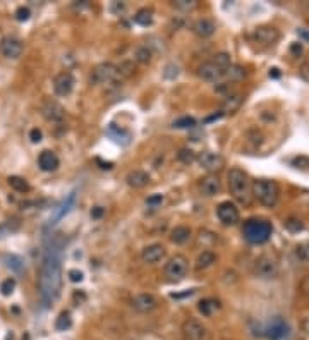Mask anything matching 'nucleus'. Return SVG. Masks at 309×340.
Wrapping results in <instances>:
<instances>
[{
	"label": "nucleus",
	"instance_id": "26",
	"mask_svg": "<svg viewBox=\"0 0 309 340\" xmlns=\"http://www.w3.org/2000/svg\"><path fill=\"white\" fill-rule=\"evenodd\" d=\"M7 182H9V185L14 189L15 193L24 194V193H30V191H31L30 182H28L24 177H19V175H11V177L7 179Z\"/></svg>",
	"mask_w": 309,
	"mask_h": 340
},
{
	"label": "nucleus",
	"instance_id": "24",
	"mask_svg": "<svg viewBox=\"0 0 309 340\" xmlns=\"http://www.w3.org/2000/svg\"><path fill=\"white\" fill-rule=\"evenodd\" d=\"M191 235H192V232H191L189 227L179 225V227H175L172 232H170V241H172L173 244H185V242H189Z\"/></svg>",
	"mask_w": 309,
	"mask_h": 340
},
{
	"label": "nucleus",
	"instance_id": "5",
	"mask_svg": "<svg viewBox=\"0 0 309 340\" xmlns=\"http://www.w3.org/2000/svg\"><path fill=\"white\" fill-rule=\"evenodd\" d=\"M189 270V261L182 254H175L169 260V263L165 264V277L170 282H179L187 275Z\"/></svg>",
	"mask_w": 309,
	"mask_h": 340
},
{
	"label": "nucleus",
	"instance_id": "2",
	"mask_svg": "<svg viewBox=\"0 0 309 340\" xmlns=\"http://www.w3.org/2000/svg\"><path fill=\"white\" fill-rule=\"evenodd\" d=\"M229 189L232 196L242 204H249L251 201V181L247 174L241 169H230L229 170Z\"/></svg>",
	"mask_w": 309,
	"mask_h": 340
},
{
	"label": "nucleus",
	"instance_id": "4",
	"mask_svg": "<svg viewBox=\"0 0 309 340\" xmlns=\"http://www.w3.org/2000/svg\"><path fill=\"white\" fill-rule=\"evenodd\" d=\"M251 191H253V196L260 201L263 206L272 208L277 204L280 196V189L277 185V182L268 181V179H260L251 185Z\"/></svg>",
	"mask_w": 309,
	"mask_h": 340
},
{
	"label": "nucleus",
	"instance_id": "48",
	"mask_svg": "<svg viewBox=\"0 0 309 340\" xmlns=\"http://www.w3.org/2000/svg\"><path fill=\"white\" fill-rule=\"evenodd\" d=\"M177 7H194V2H189L187 4V0H181V2H177Z\"/></svg>",
	"mask_w": 309,
	"mask_h": 340
},
{
	"label": "nucleus",
	"instance_id": "18",
	"mask_svg": "<svg viewBox=\"0 0 309 340\" xmlns=\"http://www.w3.org/2000/svg\"><path fill=\"white\" fill-rule=\"evenodd\" d=\"M287 335H289V325H287L282 318H275V320L268 325L266 337L270 340H283Z\"/></svg>",
	"mask_w": 309,
	"mask_h": 340
},
{
	"label": "nucleus",
	"instance_id": "25",
	"mask_svg": "<svg viewBox=\"0 0 309 340\" xmlns=\"http://www.w3.org/2000/svg\"><path fill=\"white\" fill-rule=\"evenodd\" d=\"M4 264L14 273H21L24 270V260L17 254H4Z\"/></svg>",
	"mask_w": 309,
	"mask_h": 340
},
{
	"label": "nucleus",
	"instance_id": "34",
	"mask_svg": "<svg viewBox=\"0 0 309 340\" xmlns=\"http://www.w3.org/2000/svg\"><path fill=\"white\" fill-rule=\"evenodd\" d=\"M213 64H216L220 69H223V71H227V69L232 65V62H230V55L229 53H225V52H220V53H216L215 57H213Z\"/></svg>",
	"mask_w": 309,
	"mask_h": 340
},
{
	"label": "nucleus",
	"instance_id": "11",
	"mask_svg": "<svg viewBox=\"0 0 309 340\" xmlns=\"http://www.w3.org/2000/svg\"><path fill=\"white\" fill-rule=\"evenodd\" d=\"M74 76L71 72H59L55 76V79H53V90H55V93L59 96H69L72 93V90H74Z\"/></svg>",
	"mask_w": 309,
	"mask_h": 340
},
{
	"label": "nucleus",
	"instance_id": "3",
	"mask_svg": "<svg viewBox=\"0 0 309 340\" xmlns=\"http://www.w3.org/2000/svg\"><path fill=\"white\" fill-rule=\"evenodd\" d=\"M272 223L266 222V220L261 218H251L244 223V229H242V234L244 239L251 244H263L270 239L272 235Z\"/></svg>",
	"mask_w": 309,
	"mask_h": 340
},
{
	"label": "nucleus",
	"instance_id": "35",
	"mask_svg": "<svg viewBox=\"0 0 309 340\" xmlns=\"http://www.w3.org/2000/svg\"><path fill=\"white\" fill-rule=\"evenodd\" d=\"M134 59L139 64H148L151 61V50L148 46H138L136 52H134Z\"/></svg>",
	"mask_w": 309,
	"mask_h": 340
},
{
	"label": "nucleus",
	"instance_id": "13",
	"mask_svg": "<svg viewBox=\"0 0 309 340\" xmlns=\"http://www.w3.org/2000/svg\"><path fill=\"white\" fill-rule=\"evenodd\" d=\"M200 187V193L206 198H211V196H216V194L222 191V181H220L218 175L215 174H208L206 177H203L198 184Z\"/></svg>",
	"mask_w": 309,
	"mask_h": 340
},
{
	"label": "nucleus",
	"instance_id": "21",
	"mask_svg": "<svg viewBox=\"0 0 309 340\" xmlns=\"http://www.w3.org/2000/svg\"><path fill=\"white\" fill-rule=\"evenodd\" d=\"M125 182H127L129 187L141 189L150 184V175H148L144 170H131V172L125 175Z\"/></svg>",
	"mask_w": 309,
	"mask_h": 340
},
{
	"label": "nucleus",
	"instance_id": "9",
	"mask_svg": "<svg viewBox=\"0 0 309 340\" xmlns=\"http://www.w3.org/2000/svg\"><path fill=\"white\" fill-rule=\"evenodd\" d=\"M23 50H24L23 42L15 36H5V38H2V42H0V52H2V55H4L5 59H9V61L19 59V57L23 55Z\"/></svg>",
	"mask_w": 309,
	"mask_h": 340
},
{
	"label": "nucleus",
	"instance_id": "1",
	"mask_svg": "<svg viewBox=\"0 0 309 340\" xmlns=\"http://www.w3.org/2000/svg\"><path fill=\"white\" fill-rule=\"evenodd\" d=\"M62 253H64V239L61 235H55L46 246L42 266H40V277H38V292L45 306H50L61 295Z\"/></svg>",
	"mask_w": 309,
	"mask_h": 340
},
{
	"label": "nucleus",
	"instance_id": "22",
	"mask_svg": "<svg viewBox=\"0 0 309 340\" xmlns=\"http://www.w3.org/2000/svg\"><path fill=\"white\" fill-rule=\"evenodd\" d=\"M215 30H216V24L213 23L211 19H206V17L198 19L196 23L192 24V31H194V33H196L200 38L211 36V34L215 33Z\"/></svg>",
	"mask_w": 309,
	"mask_h": 340
},
{
	"label": "nucleus",
	"instance_id": "20",
	"mask_svg": "<svg viewBox=\"0 0 309 340\" xmlns=\"http://www.w3.org/2000/svg\"><path fill=\"white\" fill-rule=\"evenodd\" d=\"M254 40L260 43H263V45H273V43L277 42L280 38L278 31L275 30V28H270V26H261V28H256L253 33Z\"/></svg>",
	"mask_w": 309,
	"mask_h": 340
},
{
	"label": "nucleus",
	"instance_id": "28",
	"mask_svg": "<svg viewBox=\"0 0 309 340\" xmlns=\"http://www.w3.org/2000/svg\"><path fill=\"white\" fill-rule=\"evenodd\" d=\"M19 227H21V222L15 220V218L2 222V223H0V239H5V237H9L11 234H14V232H17Z\"/></svg>",
	"mask_w": 309,
	"mask_h": 340
},
{
	"label": "nucleus",
	"instance_id": "12",
	"mask_svg": "<svg viewBox=\"0 0 309 340\" xmlns=\"http://www.w3.org/2000/svg\"><path fill=\"white\" fill-rule=\"evenodd\" d=\"M182 337L184 340H206V328L198 320H187L182 325Z\"/></svg>",
	"mask_w": 309,
	"mask_h": 340
},
{
	"label": "nucleus",
	"instance_id": "6",
	"mask_svg": "<svg viewBox=\"0 0 309 340\" xmlns=\"http://www.w3.org/2000/svg\"><path fill=\"white\" fill-rule=\"evenodd\" d=\"M117 65H113L112 62H102L91 72V83L93 84H110L117 79Z\"/></svg>",
	"mask_w": 309,
	"mask_h": 340
},
{
	"label": "nucleus",
	"instance_id": "7",
	"mask_svg": "<svg viewBox=\"0 0 309 340\" xmlns=\"http://www.w3.org/2000/svg\"><path fill=\"white\" fill-rule=\"evenodd\" d=\"M254 275L263 280L275 278L278 275V263L272 256H260L254 263Z\"/></svg>",
	"mask_w": 309,
	"mask_h": 340
},
{
	"label": "nucleus",
	"instance_id": "38",
	"mask_svg": "<svg viewBox=\"0 0 309 340\" xmlns=\"http://www.w3.org/2000/svg\"><path fill=\"white\" fill-rule=\"evenodd\" d=\"M225 76H229L230 79L239 81V79H242V77L246 76V71L241 67V65H234V64H232V65H230V67L225 71Z\"/></svg>",
	"mask_w": 309,
	"mask_h": 340
},
{
	"label": "nucleus",
	"instance_id": "50",
	"mask_svg": "<svg viewBox=\"0 0 309 340\" xmlns=\"http://www.w3.org/2000/svg\"><path fill=\"white\" fill-rule=\"evenodd\" d=\"M131 340H139V339H131Z\"/></svg>",
	"mask_w": 309,
	"mask_h": 340
},
{
	"label": "nucleus",
	"instance_id": "19",
	"mask_svg": "<svg viewBox=\"0 0 309 340\" xmlns=\"http://www.w3.org/2000/svg\"><path fill=\"white\" fill-rule=\"evenodd\" d=\"M59 165H61V160H59V156H57L52 150L42 151L40 156H38V167H40L43 172H53V170L59 169Z\"/></svg>",
	"mask_w": 309,
	"mask_h": 340
},
{
	"label": "nucleus",
	"instance_id": "27",
	"mask_svg": "<svg viewBox=\"0 0 309 340\" xmlns=\"http://www.w3.org/2000/svg\"><path fill=\"white\" fill-rule=\"evenodd\" d=\"M198 309H200V313H203L204 316H213V314L220 309V302L215 301V299H203V301L198 304Z\"/></svg>",
	"mask_w": 309,
	"mask_h": 340
},
{
	"label": "nucleus",
	"instance_id": "8",
	"mask_svg": "<svg viewBox=\"0 0 309 340\" xmlns=\"http://www.w3.org/2000/svg\"><path fill=\"white\" fill-rule=\"evenodd\" d=\"M42 115L45 117V121L52 122V124H62L65 119V110L55 100H45L42 103V108H40Z\"/></svg>",
	"mask_w": 309,
	"mask_h": 340
},
{
	"label": "nucleus",
	"instance_id": "39",
	"mask_svg": "<svg viewBox=\"0 0 309 340\" xmlns=\"http://www.w3.org/2000/svg\"><path fill=\"white\" fill-rule=\"evenodd\" d=\"M15 289V280L14 278H5L4 282L0 283V292H2V295H12V292H14Z\"/></svg>",
	"mask_w": 309,
	"mask_h": 340
},
{
	"label": "nucleus",
	"instance_id": "10",
	"mask_svg": "<svg viewBox=\"0 0 309 340\" xmlns=\"http://www.w3.org/2000/svg\"><path fill=\"white\" fill-rule=\"evenodd\" d=\"M216 216L223 225H235L239 222V210L234 203L223 201L216 206Z\"/></svg>",
	"mask_w": 309,
	"mask_h": 340
},
{
	"label": "nucleus",
	"instance_id": "15",
	"mask_svg": "<svg viewBox=\"0 0 309 340\" xmlns=\"http://www.w3.org/2000/svg\"><path fill=\"white\" fill-rule=\"evenodd\" d=\"M198 76L203 81H206V83H216V81H220L225 76V71L220 69L216 64H213V62H204L198 69Z\"/></svg>",
	"mask_w": 309,
	"mask_h": 340
},
{
	"label": "nucleus",
	"instance_id": "17",
	"mask_svg": "<svg viewBox=\"0 0 309 340\" xmlns=\"http://www.w3.org/2000/svg\"><path fill=\"white\" fill-rule=\"evenodd\" d=\"M167 251L162 244H151L148 247H144L143 253H141V258H143L144 263L148 264H156L165 258Z\"/></svg>",
	"mask_w": 309,
	"mask_h": 340
},
{
	"label": "nucleus",
	"instance_id": "30",
	"mask_svg": "<svg viewBox=\"0 0 309 340\" xmlns=\"http://www.w3.org/2000/svg\"><path fill=\"white\" fill-rule=\"evenodd\" d=\"M241 103H242L241 94H229V96L225 98V102H223V105H222V113L235 112V110L241 107Z\"/></svg>",
	"mask_w": 309,
	"mask_h": 340
},
{
	"label": "nucleus",
	"instance_id": "32",
	"mask_svg": "<svg viewBox=\"0 0 309 340\" xmlns=\"http://www.w3.org/2000/svg\"><path fill=\"white\" fill-rule=\"evenodd\" d=\"M72 326V318H71V313H67V311H64V313L59 314V318L55 320V328L59 330V332H65V330H69Z\"/></svg>",
	"mask_w": 309,
	"mask_h": 340
},
{
	"label": "nucleus",
	"instance_id": "46",
	"mask_svg": "<svg viewBox=\"0 0 309 340\" xmlns=\"http://www.w3.org/2000/svg\"><path fill=\"white\" fill-rule=\"evenodd\" d=\"M163 201V196L162 194H154V196H150L146 200V203L148 204H158V203H162Z\"/></svg>",
	"mask_w": 309,
	"mask_h": 340
},
{
	"label": "nucleus",
	"instance_id": "42",
	"mask_svg": "<svg viewBox=\"0 0 309 340\" xmlns=\"http://www.w3.org/2000/svg\"><path fill=\"white\" fill-rule=\"evenodd\" d=\"M31 15V11L28 7H19L17 11H15V19L17 21H28Z\"/></svg>",
	"mask_w": 309,
	"mask_h": 340
},
{
	"label": "nucleus",
	"instance_id": "41",
	"mask_svg": "<svg viewBox=\"0 0 309 340\" xmlns=\"http://www.w3.org/2000/svg\"><path fill=\"white\" fill-rule=\"evenodd\" d=\"M117 72L119 76H124V77H129L134 72V64L132 62H122L121 65H117Z\"/></svg>",
	"mask_w": 309,
	"mask_h": 340
},
{
	"label": "nucleus",
	"instance_id": "40",
	"mask_svg": "<svg viewBox=\"0 0 309 340\" xmlns=\"http://www.w3.org/2000/svg\"><path fill=\"white\" fill-rule=\"evenodd\" d=\"M194 125H196V121L192 117H181L173 122V127L175 129H191V127H194Z\"/></svg>",
	"mask_w": 309,
	"mask_h": 340
},
{
	"label": "nucleus",
	"instance_id": "33",
	"mask_svg": "<svg viewBox=\"0 0 309 340\" xmlns=\"http://www.w3.org/2000/svg\"><path fill=\"white\" fill-rule=\"evenodd\" d=\"M134 21H136L138 24H141V26H150V24L153 23V12H151L150 9H141V11L134 15Z\"/></svg>",
	"mask_w": 309,
	"mask_h": 340
},
{
	"label": "nucleus",
	"instance_id": "37",
	"mask_svg": "<svg viewBox=\"0 0 309 340\" xmlns=\"http://www.w3.org/2000/svg\"><path fill=\"white\" fill-rule=\"evenodd\" d=\"M177 160L182 163H185V165H189V163H192L194 160H196V153L192 150H189V148H182V150H179L177 153Z\"/></svg>",
	"mask_w": 309,
	"mask_h": 340
},
{
	"label": "nucleus",
	"instance_id": "31",
	"mask_svg": "<svg viewBox=\"0 0 309 340\" xmlns=\"http://www.w3.org/2000/svg\"><path fill=\"white\" fill-rule=\"evenodd\" d=\"M294 258H295V261L301 264L309 263V242H302V244L295 246Z\"/></svg>",
	"mask_w": 309,
	"mask_h": 340
},
{
	"label": "nucleus",
	"instance_id": "36",
	"mask_svg": "<svg viewBox=\"0 0 309 340\" xmlns=\"http://www.w3.org/2000/svg\"><path fill=\"white\" fill-rule=\"evenodd\" d=\"M283 227H285L291 234H299V232L304 229V223L299 218H287L285 222H283Z\"/></svg>",
	"mask_w": 309,
	"mask_h": 340
},
{
	"label": "nucleus",
	"instance_id": "23",
	"mask_svg": "<svg viewBox=\"0 0 309 340\" xmlns=\"http://www.w3.org/2000/svg\"><path fill=\"white\" fill-rule=\"evenodd\" d=\"M74 203H76V191H72L71 194H69L67 198H65L64 201H62V204L61 206H57V210H55V213H53V216L50 218V223H57L59 220L62 218L64 215H67L69 212H71V208L74 206Z\"/></svg>",
	"mask_w": 309,
	"mask_h": 340
},
{
	"label": "nucleus",
	"instance_id": "47",
	"mask_svg": "<svg viewBox=\"0 0 309 340\" xmlns=\"http://www.w3.org/2000/svg\"><path fill=\"white\" fill-rule=\"evenodd\" d=\"M301 330L306 333V335H309V316H306L304 320L301 321Z\"/></svg>",
	"mask_w": 309,
	"mask_h": 340
},
{
	"label": "nucleus",
	"instance_id": "44",
	"mask_svg": "<svg viewBox=\"0 0 309 340\" xmlns=\"http://www.w3.org/2000/svg\"><path fill=\"white\" fill-rule=\"evenodd\" d=\"M30 139L33 141V143H40V141H42V131H40L38 127L31 129V131H30Z\"/></svg>",
	"mask_w": 309,
	"mask_h": 340
},
{
	"label": "nucleus",
	"instance_id": "43",
	"mask_svg": "<svg viewBox=\"0 0 309 340\" xmlns=\"http://www.w3.org/2000/svg\"><path fill=\"white\" fill-rule=\"evenodd\" d=\"M69 280L71 282H83V278H84V275H83V272H79V270H69Z\"/></svg>",
	"mask_w": 309,
	"mask_h": 340
},
{
	"label": "nucleus",
	"instance_id": "45",
	"mask_svg": "<svg viewBox=\"0 0 309 340\" xmlns=\"http://www.w3.org/2000/svg\"><path fill=\"white\" fill-rule=\"evenodd\" d=\"M103 213H105V210H103L102 206H94L93 210H91V218H102Z\"/></svg>",
	"mask_w": 309,
	"mask_h": 340
},
{
	"label": "nucleus",
	"instance_id": "49",
	"mask_svg": "<svg viewBox=\"0 0 309 340\" xmlns=\"http://www.w3.org/2000/svg\"><path fill=\"white\" fill-rule=\"evenodd\" d=\"M299 36H302L304 40H308V42H309V33L306 30H299Z\"/></svg>",
	"mask_w": 309,
	"mask_h": 340
},
{
	"label": "nucleus",
	"instance_id": "14",
	"mask_svg": "<svg viewBox=\"0 0 309 340\" xmlns=\"http://www.w3.org/2000/svg\"><path fill=\"white\" fill-rule=\"evenodd\" d=\"M131 306L138 311V313H151L153 309H156L158 301L153 294H138L132 297Z\"/></svg>",
	"mask_w": 309,
	"mask_h": 340
},
{
	"label": "nucleus",
	"instance_id": "29",
	"mask_svg": "<svg viewBox=\"0 0 309 340\" xmlns=\"http://www.w3.org/2000/svg\"><path fill=\"white\" fill-rule=\"evenodd\" d=\"M213 263H216V254L211 253V251H203L196 260V268L206 270V268H210Z\"/></svg>",
	"mask_w": 309,
	"mask_h": 340
},
{
	"label": "nucleus",
	"instance_id": "16",
	"mask_svg": "<svg viewBox=\"0 0 309 340\" xmlns=\"http://www.w3.org/2000/svg\"><path fill=\"white\" fill-rule=\"evenodd\" d=\"M198 162H200L201 169L208 170V172H216L223 167V158L218 153H213V151H204L198 156Z\"/></svg>",
	"mask_w": 309,
	"mask_h": 340
}]
</instances>
